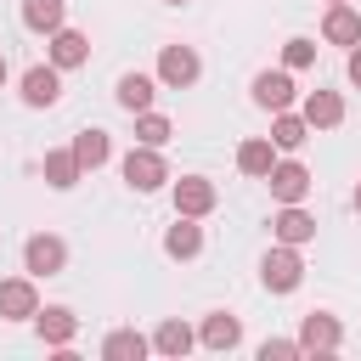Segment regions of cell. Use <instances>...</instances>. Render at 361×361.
I'll return each instance as SVG.
<instances>
[{
    "label": "cell",
    "instance_id": "cell-1",
    "mask_svg": "<svg viewBox=\"0 0 361 361\" xmlns=\"http://www.w3.org/2000/svg\"><path fill=\"white\" fill-rule=\"evenodd\" d=\"M259 282H265L271 293H293V288L305 282V259H299V248H293V243H276V248L265 254V265H259Z\"/></svg>",
    "mask_w": 361,
    "mask_h": 361
},
{
    "label": "cell",
    "instance_id": "cell-2",
    "mask_svg": "<svg viewBox=\"0 0 361 361\" xmlns=\"http://www.w3.org/2000/svg\"><path fill=\"white\" fill-rule=\"evenodd\" d=\"M62 265H68V243H62V237L34 231V237L23 243V271H28V276H56Z\"/></svg>",
    "mask_w": 361,
    "mask_h": 361
},
{
    "label": "cell",
    "instance_id": "cell-3",
    "mask_svg": "<svg viewBox=\"0 0 361 361\" xmlns=\"http://www.w3.org/2000/svg\"><path fill=\"white\" fill-rule=\"evenodd\" d=\"M124 180H130L135 192H158V186L169 180V164L158 158V147H130V152H124Z\"/></svg>",
    "mask_w": 361,
    "mask_h": 361
},
{
    "label": "cell",
    "instance_id": "cell-4",
    "mask_svg": "<svg viewBox=\"0 0 361 361\" xmlns=\"http://www.w3.org/2000/svg\"><path fill=\"white\" fill-rule=\"evenodd\" d=\"M197 73H203V62H197V51H192V45H164V51H158V79H164V85L186 90Z\"/></svg>",
    "mask_w": 361,
    "mask_h": 361
},
{
    "label": "cell",
    "instance_id": "cell-5",
    "mask_svg": "<svg viewBox=\"0 0 361 361\" xmlns=\"http://www.w3.org/2000/svg\"><path fill=\"white\" fill-rule=\"evenodd\" d=\"M214 203H220L214 180H203V175H180V180H175V214H192V220H203Z\"/></svg>",
    "mask_w": 361,
    "mask_h": 361
},
{
    "label": "cell",
    "instance_id": "cell-6",
    "mask_svg": "<svg viewBox=\"0 0 361 361\" xmlns=\"http://www.w3.org/2000/svg\"><path fill=\"white\" fill-rule=\"evenodd\" d=\"M23 102H28V107H56V102H62V68H51V62L28 68V73H23Z\"/></svg>",
    "mask_w": 361,
    "mask_h": 361
},
{
    "label": "cell",
    "instance_id": "cell-7",
    "mask_svg": "<svg viewBox=\"0 0 361 361\" xmlns=\"http://www.w3.org/2000/svg\"><path fill=\"white\" fill-rule=\"evenodd\" d=\"M265 180H271V197H276V203H305V197H310V169L293 164V158H288V164H271Z\"/></svg>",
    "mask_w": 361,
    "mask_h": 361
},
{
    "label": "cell",
    "instance_id": "cell-8",
    "mask_svg": "<svg viewBox=\"0 0 361 361\" xmlns=\"http://www.w3.org/2000/svg\"><path fill=\"white\" fill-rule=\"evenodd\" d=\"M34 310H39L34 276H6V282H0V316H6V322H28Z\"/></svg>",
    "mask_w": 361,
    "mask_h": 361
},
{
    "label": "cell",
    "instance_id": "cell-9",
    "mask_svg": "<svg viewBox=\"0 0 361 361\" xmlns=\"http://www.w3.org/2000/svg\"><path fill=\"white\" fill-rule=\"evenodd\" d=\"M34 327H39V338H45V344L68 350V344H73V333H79V316H73L68 305H45V310H34Z\"/></svg>",
    "mask_w": 361,
    "mask_h": 361
},
{
    "label": "cell",
    "instance_id": "cell-10",
    "mask_svg": "<svg viewBox=\"0 0 361 361\" xmlns=\"http://www.w3.org/2000/svg\"><path fill=\"white\" fill-rule=\"evenodd\" d=\"M344 344V327H338V316H327V310H310L305 322H299V350H338Z\"/></svg>",
    "mask_w": 361,
    "mask_h": 361
},
{
    "label": "cell",
    "instance_id": "cell-11",
    "mask_svg": "<svg viewBox=\"0 0 361 361\" xmlns=\"http://www.w3.org/2000/svg\"><path fill=\"white\" fill-rule=\"evenodd\" d=\"M322 39H327V45H355V39H361V11H355L350 0L327 6V17H322Z\"/></svg>",
    "mask_w": 361,
    "mask_h": 361
},
{
    "label": "cell",
    "instance_id": "cell-12",
    "mask_svg": "<svg viewBox=\"0 0 361 361\" xmlns=\"http://www.w3.org/2000/svg\"><path fill=\"white\" fill-rule=\"evenodd\" d=\"M85 62H90V39L79 28H56L51 34V68L68 73V68H85Z\"/></svg>",
    "mask_w": 361,
    "mask_h": 361
},
{
    "label": "cell",
    "instance_id": "cell-13",
    "mask_svg": "<svg viewBox=\"0 0 361 361\" xmlns=\"http://www.w3.org/2000/svg\"><path fill=\"white\" fill-rule=\"evenodd\" d=\"M271 231H276V243H293V248H305V243L316 237V220H310L299 203H282V209H276V220H271Z\"/></svg>",
    "mask_w": 361,
    "mask_h": 361
},
{
    "label": "cell",
    "instance_id": "cell-14",
    "mask_svg": "<svg viewBox=\"0 0 361 361\" xmlns=\"http://www.w3.org/2000/svg\"><path fill=\"white\" fill-rule=\"evenodd\" d=\"M164 254H169V259H197V254H203V226H197L192 214H180V220L164 231Z\"/></svg>",
    "mask_w": 361,
    "mask_h": 361
},
{
    "label": "cell",
    "instance_id": "cell-15",
    "mask_svg": "<svg viewBox=\"0 0 361 361\" xmlns=\"http://www.w3.org/2000/svg\"><path fill=\"white\" fill-rule=\"evenodd\" d=\"M197 344H203V350H237V344H243V322L226 316V310H214V316H203Z\"/></svg>",
    "mask_w": 361,
    "mask_h": 361
},
{
    "label": "cell",
    "instance_id": "cell-16",
    "mask_svg": "<svg viewBox=\"0 0 361 361\" xmlns=\"http://www.w3.org/2000/svg\"><path fill=\"white\" fill-rule=\"evenodd\" d=\"M299 118H305L310 130H333V124L344 118V102H338V90H310V96H305V107H299Z\"/></svg>",
    "mask_w": 361,
    "mask_h": 361
},
{
    "label": "cell",
    "instance_id": "cell-17",
    "mask_svg": "<svg viewBox=\"0 0 361 361\" xmlns=\"http://www.w3.org/2000/svg\"><path fill=\"white\" fill-rule=\"evenodd\" d=\"M254 102H259L265 113L293 107V79H288V73H254Z\"/></svg>",
    "mask_w": 361,
    "mask_h": 361
},
{
    "label": "cell",
    "instance_id": "cell-18",
    "mask_svg": "<svg viewBox=\"0 0 361 361\" xmlns=\"http://www.w3.org/2000/svg\"><path fill=\"white\" fill-rule=\"evenodd\" d=\"M305 141H310V124H305L299 113H288V107H282V113L271 118V147H282V152H299Z\"/></svg>",
    "mask_w": 361,
    "mask_h": 361
},
{
    "label": "cell",
    "instance_id": "cell-19",
    "mask_svg": "<svg viewBox=\"0 0 361 361\" xmlns=\"http://www.w3.org/2000/svg\"><path fill=\"white\" fill-rule=\"evenodd\" d=\"M73 158H79V169H102V164L113 158L107 130H79V135H73Z\"/></svg>",
    "mask_w": 361,
    "mask_h": 361
},
{
    "label": "cell",
    "instance_id": "cell-20",
    "mask_svg": "<svg viewBox=\"0 0 361 361\" xmlns=\"http://www.w3.org/2000/svg\"><path fill=\"white\" fill-rule=\"evenodd\" d=\"M147 350H152V338H141L135 327H118V333L102 338V355H107V361H141Z\"/></svg>",
    "mask_w": 361,
    "mask_h": 361
},
{
    "label": "cell",
    "instance_id": "cell-21",
    "mask_svg": "<svg viewBox=\"0 0 361 361\" xmlns=\"http://www.w3.org/2000/svg\"><path fill=\"white\" fill-rule=\"evenodd\" d=\"M62 17H68V0H23V23L34 34H56Z\"/></svg>",
    "mask_w": 361,
    "mask_h": 361
},
{
    "label": "cell",
    "instance_id": "cell-22",
    "mask_svg": "<svg viewBox=\"0 0 361 361\" xmlns=\"http://www.w3.org/2000/svg\"><path fill=\"white\" fill-rule=\"evenodd\" d=\"M152 96H158V85H152L147 73H124V79H118V107H124V113H147Z\"/></svg>",
    "mask_w": 361,
    "mask_h": 361
},
{
    "label": "cell",
    "instance_id": "cell-23",
    "mask_svg": "<svg viewBox=\"0 0 361 361\" xmlns=\"http://www.w3.org/2000/svg\"><path fill=\"white\" fill-rule=\"evenodd\" d=\"M192 344H197V333H192L186 322H175V316L158 322V333H152V350H158V355H186Z\"/></svg>",
    "mask_w": 361,
    "mask_h": 361
},
{
    "label": "cell",
    "instance_id": "cell-24",
    "mask_svg": "<svg viewBox=\"0 0 361 361\" xmlns=\"http://www.w3.org/2000/svg\"><path fill=\"white\" fill-rule=\"evenodd\" d=\"M271 164H276V147H271V141H259V135H254V141H243V147H237V169H243V175H259V180H265V175H271Z\"/></svg>",
    "mask_w": 361,
    "mask_h": 361
},
{
    "label": "cell",
    "instance_id": "cell-25",
    "mask_svg": "<svg viewBox=\"0 0 361 361\" xmlns=\"http://www.w3.org/2000/svg\"><path fill=\"white\" fill-rule=\"evenodd\" d=\"M85 169H79V158H73V147H62V152H45V186H56V192H68L73 180H79Z\"/></svg>",
    "mask_w": 361,
    "mask_h": 361
},
{
    "label": "cell",
    "instance_id": "cell-26",
    "mask_svg": "<svg viewBox=\"0 0 361 361\" xmlns=\"http://www.w3.org/2000/svg\"><path fill=\"white\" fill-rule=\"evenodd\" d=\"M169 135H175V124H169L164 113H152V107L135 113V141H141V147H164Z\"/></svg>",
    "mask_w": 361,
    "mask_h": 361
},
{
    "label": "cell",
    "instance_id": "cell-27",
    "mask_svg": "<svg viewBox=\"0 0 361 361\" xmlns=\"http://www.w3.org/2000/svg\"><path fill=\"white\" fill-rule=\"evenodd\" d=\"M282 62H288V68H310V62H316V39H305V34H293V39L282 45Z\"/></svg>",
    "mask_w": 361,
    "mask_h": 361
},
{
    "label": "cell",
    "instance_id": "cell-28",
    "mask_svg": "<svg viewBox=\"0 0 361 361\" xmlns=\"http://www.w3.org/2000/svg\"><path fill=\"white\" fill-rule=\"evenodd\" d=\"M293 355H305L299 338H265L259 344V361H293Z\"/></svg>",
    "mask_w": 361,
    "mask_h": 361
},
{
    "label": "cell",
    "instance_id": "cell-29",
    "mask_svg": "<svg viewBox=\"0 0 361 361\" xmlns=\"http://www.w3.org/2000/svg\"><path fill=\"white\" fill-rule=\"evenodd\" d=\"M344 68H350V85H361V39L350 45V62H344Z\"/></svg>",
    "mask_w": 361,
    "mask_h": 361
},
{
    "label": "cell",
    "instance_id": "cell-30",
    "mask_svg": "<svg viewBox=\"0 0 361 361\" xmlns=\"http://www.w3.org/2000/svg\"><path fill=\"white\" fill-rule=\"evenodd\" d=\"M0 85H6V56H0Z\"/></svg>",
    "mask_w": 361,
    "mask_h": 361
},
{
    "label": "cell",
    "instance_id": "cell-31",
    "mask_svg": "<svg viewBox=\"0 0 361 361\" xmlns=\"http://www.w3.org/2000/svg\"><path fill=\"white\" fill-rule=\"evenodd\" d=\"M164 6H186V0H164Z\"/></svg>",
    "mask_w": 361,
    "mask_h": 361
},
{
    "label": "cell",
    "instance_id": "cell-32",
    "mask_svg": "<svg viewBox=\"0 0 361 361\" xmlns=\"http://www.w3.org/2000/svg\"><path fill=\"white\" fill-rule=\"evenodd\" d=\"M355 209H361V186H355Z\"/></svg>",
    "mask_w": 361,
    "mask_h": 361
},
{
    "label": "cell",
    "instance_id": "cell-33",
    "mask_svg": "<svg viewBox=\"0 0 361 361\" xmlns=\"http://www.w3.org/2000/svg\"><path fill=\"white\" fill-rule=\"evenodd\" d=\"M333 6H338V0H333Z\"/></svg>",
    "mask_w": 361,
    "mask_h": 361
}]
</instances>
